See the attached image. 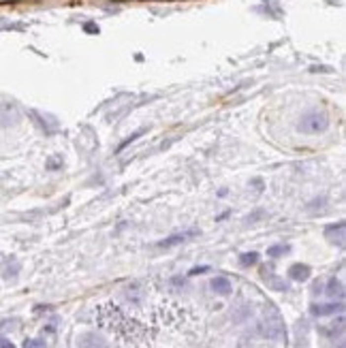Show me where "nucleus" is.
I'll return each instance as SVG.
<instances>
[{"label": "nucleus", "mask_w": 346, "mask_h": 348, "mask_svg": "<svg viewBox=\"0 0 346 348\" xmlns=\"http://www.w3.org/2000/svg\"><path fill=\"white\" fill-rule=\"evenodd\" d=\"M261 338H267V340H284L286 338V331H284V323L280 320V316H272V318H265L261 320L259 327H256Z\"/></svg>", "instance_id": "obj_2"}, {"label": "nucleus", "mask_w": 346, "mask_h": 348, "mask_svg": "<svg viewBox=\"0 0 346 348\" xmlns=\"http://www.w3.org/2000/svg\"><path fill=\"white\" fill-rule=\"evenodd\" d=\"M342 301H331V304H318V306H312L310 312L314 316H329V314H336V312H342Z\"/></svg>", "instance_id": "obj_3"}, {"label": "nucleus", "mask_w": 346, "mask_h": 348, "mask_svg": "<svg viewBox=\"0 0 346 348\" xmlns=\"http://www.w3.org/2000/svg\"><path fill=\"white\" fill-rule=\"evenodd\" d=\"M327 295H329V297H340L342 299L344 297V286H342V282L340 280H329V286H327Z\"/></svg>", "instance_id": "obj_8"}, {"label": "nucleus", "mask_w": 346, "mask_h": 348, "mask_svg": "<svg viewBox=\"0 0 346 348\" xmlns=\"http://www.w3.org/2000/svg\"><path fill=\"white\" fill-rule=\"evenodd\" d=\"M211 288H214V293H218V295H229L233 286H231L229 278H224V276H218V278L211 280Z\"/></svg>", "instance_id": "obj_6"}, {"label": "nucleus", "mask_w": 346, "mask_h": 348, "mask_svg": "<svg viewBox=\"0 0 346 348\" xmlns=\"http://www.w3.org/2000/svg\"><path fill=\"white\" fill-rule=\"evenodd\" d=\"M327 237L333 242L338 237V244L342 246L344 244V222H338L336 227H327Z\"/></svg>", "instance_id": "obj_7"}, {"label": "nucleus", "mask_w": 346, "mask_h": 348, "mask_svg": "<svg viewBox=\"0 0 346 348\" xmlns=\"http://www.w3.org/2000/svg\"><path fill=\"white\" fill-rule=\"evenodd\" d=\"M79 348H107L105 344L101 342V340H96V338H92V336H86L79 342Z\"/></svg>", "instance_id": "obj_9"}, {"label": "nucleus", "mask_w": 346, "mask_h": 348, "mask_svg": "<svg viewBox=\"0 0 346 348\" xmlns=\"http://www.w3.org/2000/svg\"><path fill=\"white\" fill-rule=\"evenodd\" d=\"M288 276H291V280L295 282H306L308 278H310V267L308 265H293L291 269H288Z\"/></svg>", "instance_id": "obj_5"}, {"label": "nucleus", "mask_w": 346, "mask_h": 348, "mask_svg": "<svg viewBox=\"0 0 346 348\" xmlns=\"http://www.w3.org/2000/svg\"><path fill=\"white\" fill-rule=\"evenodd\" d=\"M284 252H288V246H272V248L267 250L269 256H280V254H284Z\"/></svg>", "instance_id": "obj_11"}, {"label": "nucleus", "mask_w": 346, "mask_h": 348, "mask_svg": "<svg viewBox=\"0 0 346 348\" xmlns=\"http://www.w3.org/2000/svg\"><path fill=\"white\" fill-rule=\"evenodd\" d=\"M203 272H208V267H197V269H192L190 276H197V274H203Z\"/></svg>", "instance_id": "obj_14"}, {"label": "nucleus", "mask_w": 346, "mask_h": 348, "mask_svg": "<svg viewBox=\"0 0 346 348\" xmlns=\"http://www.w3.org/2000/svg\"><path fill=\"white\" fill-rule=\"evenodd\" d=\"M256 261H259V254H256V252H246V254L240 256V265L242 267H250V265H254Z\"/></svg>", "instance_id": "obj_10"}, {"label": "nucleus", "mask_w": 346, "mask_h": 348, "mask_svg": "<svg viewBox=\"0 0 346 348\" xmlns=\"http://www.w3.org/2000/svg\"><path fill=\"white\" fill-rule=\"evenodd\" d=\"M0 348H15V346H13L6 338H0Z\"/></svg>", "instance_id": "obj_13"}, {"label": "nucleus", "mask_w": 346, "mask_h": 348, "mask_svg": "<svg viewBox=\"0 0 346 348\" xmlns=\"http://www.w3.org/2000/svg\"><path fill=\"white\" fill-rule=\"evenodd\" d=\"M195 235H197V231H186V233H175V235L167 237V240H163V242H158V248H173V246H177V244L188 242L190 237H195Z\"/></svg>", "instance_id": "obj_4"}, {"label": "nucleus", "mask_w": 346, "mask_h": 348, "mask_svg": "<svg viewBox=\"0 0 346 348\" xmlns=\"http://www.w3.org/2000/svg\"><path fill=\"white\" fill-rule=\"evenodd\" d=\"M24 348H45V344L41 342V340H26Z\"/></svg>", "instance_id": "obj_12"}, {"label": "nucleus", "mask_w": 346, "mask_h": 348, "mask_svg": "<svg viewBox=\"0 0 346 348\" xmlns=\"http://www.w3.org/2000/svg\"><path fill=\"white\" fill-rule=\"evenodd\" d=\"M327 126H329V115L325 111H316V109L304 113V118L299 120V131L308 133V135L323 133V131H327Z\"/></svg>", "instance_id": "obj_1"}]
</instances>
